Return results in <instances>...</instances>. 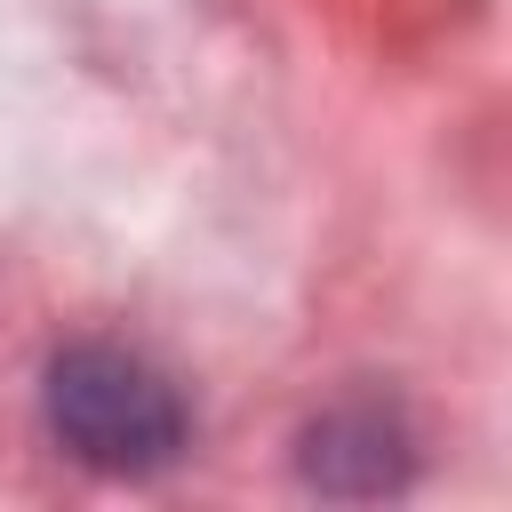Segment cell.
I'll use <instances>...</instances> for the list:
<instances>
[{"label":"cell","instance_id":"obj_1","mask_svg":"<svg viewBox=\"0 0 512 512\" xmlns=\"http://www.w3.org/2000/svg\"><path fill=\"white\" fill-rule=\"evenodd\" d=\"M48 424L96 472H160L184 448V400L120 344H72L48 368Z\"/></svg>","mask_w":512,"mask_h":512}]
</instances>
